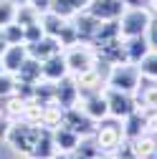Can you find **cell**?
I'll return each instance as SVG.
<instances>
[{
	"label": "cell",
	"instance_id": "11",
	"mask_svg": "<svg viewBox=\"0 0 157 159\" xmlns=\"http://www.w3.org/2000/svg\"><path fill=\"white\" fill-rule=\"evenodd\" d=\"M53 101L61 106L64 111H66V109H74V106L78 104V86H76V81H74V76H66L64 81L56 84V98H53Z\"/></svg>",
	"mask_w": 157,
	"mask_h": 159
},
{
	"label": "cell",
	"instance_id": "24",
	"mask_svg": "<svg viewBox=\"0 0 157 159\" xmlns=\"http://www.w3.org/2000/svg\"><path fill=\"white\" fill-rule=\"evenodd\" d=\"M15 10H18L15 0H0V28L15 23Z\"/></svg>",
	"mask_w": 157,
	"mask_h": 159
},
{
	"label": "cell",
	"instance_id": "8",
	"mask_svg": "<svg viewBox=\"0 0 157 159\" xmlns=\"http://www.w3.org/2000/svg\"><path fill=\"white\" fill-rule=\"evenodd\" d=\"M124 8H127L124 0H91L89 8H86V13H91L96 20L107 23V20H119L122 13H124Z\"/></svg>",
	"mask_w": 157,
	"mask_h": 159
},
{
	"label": "cell",
	"instance_id": "9",
	"mask_svg": "<svg viewBox=\"0 0 157 159\" xmlns=\"http://www.w3.org/2000/svg\"><path fill=\"white\" fill-rule=\"evenodd\" d=\"M64 126H69L71 131H76L78 136H91L94 134V129H96V121L94 119H89L78 106H74V109H66L64 111V121H61Z\"/></svg>",
	"mask_w": 157,
	"mask_h": 159
},
{
	"label": "cell",
	"instance_id": "17",
	"mask_svg": "<svg viewBox=\"0 0 157 159\" xmlns=\"http://www.w3.org/2000/svg\"><path fill=\"white\" fill-rule=\"evenodd\" d=\"M124 41V56H127V63H140L142 58L150 53V43L145 35H137V38H122Z\"/></svg>",
	"mask_w": 157,
	"mask_h": 159
},
{
	"label": "cell",
	"instance_id": "6",
	"mask_svg": "<svg viewBox=\"0 0 157 159\" xmlns=\"http://www.w3.org/2000/svg\"><path fill=\"white\" fill-rule=\"evenodd\" d=\"M104 96H107V109H109V116H112V119H117V121H122V119H127L132 111L140 109V104H137V96H134V93L117 91V89L104 86Z\"/></svg>",
	"mask_w": 157,
	"mask_h": 159
},
{
	"label": "cell",
	"instance_id": "16",
	"mask_svg": "<svg viewBox=\"0 0 157 159\" xmlns=\"http://www.w3.org/2000/svg\"><path fill=\"white\" fill-rule=\"evenodd\" d=\"M122 131H124V142H132V139L147 134L145 111H142V109H137V111H132L127 119H122Z\"/></svg>",
	"mask_w": 157,
	"mask_h": 159
},
{
	"label": "cell",
	"instance_id": "28",
	"mask_svg": "<svg viewBox=\"0 0 157 159\" xmlns=\"http://www.w3.org/2000/svg\"><path fill=\"white\" fill-rule=\"evenodd\" d=\"M28 3L36 8V10H41V13H46V10H51V0H28Z\"/></svg>",
	"mask_w": 157,
	"mask_h": 159
},
{
	"label": "cell",
	"instance_id": "4",
	"mask_svg": "<svg viewBox=\"0 0 157 159\" xmlns=\"http://www.w3.org/2000/svg\"><path fill=\"white\" fill-rule=\"evenodd\" d=\"M107 86L117 91L137 93V89L142 86V73L134 63H114L109 66V73H107Z\"/></svg>",
	"mask_w": 157,
	"mask_h": 159
},
{
	"label": "cell",
	"instance_id": "35",
	"mask_svg": "<svg viewBox=\"0 0 157 159\" xmlns=\"http://www.w3.org/2000/svg\"><path fill=\"white\" fill-rule=\"evenodd\" d=\"M3 71H5V68H3V63H0V73H3Z\"/></svg>",
	"mask_w": 157,
	"mask_h": 159
},
{
	"label": "cell",
	"instance_id": "31",
	"mask_svg": "<svg viewBox=\"0 0 157 159\" xmlns=\"http://www.w3.org/2000/svg\"><path fill=\"white\" fill-rule=\"evenodd\" d=\"M5 48H8V41H5V38H3V33H0V56L5 53Z\"/></svg>",
	"mask_w": 157,
	"mask_h": 159
},
{
	"label": "cell",
	"instance_id": "7",
	"mask_svg": "<svg viewBox=\"0 0 157 159\" xmlns=\"http://www.w3.org/2000/svg\"><path fill=\"white\" fill-rule=\"evenodd\" d=\"M78 109H81L89 119H94L96 124L109 119V109H107V96L104 89L102 91H86V93H78Z\"/></svg>",
	"mask_w": 157,
	"mask_h": 159
},
{
	"label": "cell",
	"instance_id": "29",
	"mask_svg": "<svg viewBox=\"0 0 157 159\" xmlns=\"http://www.w3.org/2000/svg\"><path fill=\"white\" fill-rule=\"evenodd\" d=\"M127 8H150L152 5V0H124Z\"/></svg>",
	"mask_w": 157,
	"mask_h": 159
},
{
	"label": "cell",
	"instance_id": "10",
	"mask_svg": "<svg viewBox=\"0 0 157 159\" xmlns=\"http://www.w3.org/2000/svg\"><path fill=\"white\" fill-rule=\"evenodd\" d=\"M41 76H43V81H51V84H58L66 76H71L69 66H66V58H64V51L46 58V61H41Z\"/></svg>",
	"mask_w": 157,
	"mask_h": 159
},
{
	"label": "cell",
	"instance_id": "27",
	"mask_svg": "<svg viewBox=\"0 0 157 159\" xmlns=\"http://www.w3.org/2000/svg\"><path fill=\"white\" fill-rule=\"evenodd\" d=\"M145 38H147L150 48H157V18H152V23H150V28H147Z\"/></svg>",
	"mask_w": 157,
	"mask_h": 159
},
{
	"label": "cell",
	"instance_id": "15",
	"mask_svg": "<svg viewBox=\"0 0 157 159\" xmlns=\"http://www.w3.org/2000/svg\"><path fill=\"white\" fill-rule=\"evenodd\" d=\"M53 142H56L58 154H74L76 147H78V142H81V136H78L76 131H71L69 126L61 124V126L53 129Z\"/></svg>",
	"mask_w": 157,
	"mask_h": 159
},
{
	"label": "cell",
	"instance_id": "30",
	"mask_svg": "<svg viewBox=\"0 0 157 159\" xmlns=\"http://www.w3.org/2000/svg\"><path fill=\"white\" fill-rule=\"evenodd\" d=\"M8 129H10V119L0 116V139H5V136H8Z\"/></svg>",
	"mask_w": 157,
	"mask_h": 159
},
{
	"label": "cell",
	"instance_id": "19",
	"mask_svg": "<svg viewBox=\"0 0 157 159\" xmlns=\"http://www.w3.org/2000/svg\"><path fill=\"white\" fill-rule=\"evenodd\" d=\"M66 18H61L58 13H53V10H46V13H41V28H43V35H51V38H58L61 35V30L66 28Z\"/></svg>",
	"mask_w": 157,
	"mask_h": 159
},
{
	"label": "cell",
	"instance_id": "37",
	"mask_svg": "<svg viewBox=\"0 0 157 159\" xmlns=\"http://www.w3.org/2000/svg\"><path fill=\"white\" fill-rule=\"evenodd\" d=\"M155 159H157V152H155Z\"/></svg>",
	"mask_w": 157,
	"mask_h": 159
},
{
	"label": "cell",
	"instance_id": "36",
	"mask_svg": "<svg viewBox=\"0 0 157 159\" xmlns=\"http://www.w3.org/2000/svg\"><path fill=\"white\" fill-rule=\"evenodd\" d=\"M21 159H31V157H21Z\"/></svg>",
	"mask_w": 157,
	"mask_h": 159
},
{
	"label": "cell",
	"instance_id": "1",
	"mask_svg": "<svg viewBox=\"0 0 157 159\" xmlns=\"http://www.w3.org/2000/svg\"><path fill=\"white\" fill-rule=\"evenodd\" d=\"M38 134H41V126H33V124H26V121H10V129H8V136L5 142L10 144L13 152H18L21 157H31L33 154V147L38 142Z\"/></svg>",
	"mask_w": 157,
	"mask_h": 159
},
{
	"label": "cell",
	"instance_id": "12",
	"mask_svg": "<svg viewBox=\"0 0 157 159\" xmlns=\"http://www.w3.org/2000/svg\"><path fill=\"white\" fill-rule=\"evenodd\" d=\"M28 46L26 43H15V46H8L5 48V53L0 56V63H3V68L8 71V73H18L21 71V66L28 61Z\"/></svg>",
	"mask_w": 157,
	"mask_h": 159
},
{
	"label": "cell",
	"instance_id": "14",
	"mask_svg": "<svg viewBox=\"0 0 157 159\" xmlns=\"http://www.w3.org/2000/svg\"><path fill=\"white\" fill-rule=\"evenodd\" d=\"M61 43H58V38H51V35H43L41 41H36V43H28V56L36 58V61H46V58L56 56V53H61Z\"/></svg>",
	"mask_w": 157,
	"mask_h": 159
},
{
	"label": "cell",
	"instance_id": "25",
	"mask_svg": "<svg viewBox=\"0 0 157 159\" xmlns=\"http://www.w3.org/2000/svg\"><path fill=\"white\" fill-rule=\"evenodd\" d=\"M15 89H18V78H15V73L3 71V73H0V98L13 96V93H15Z\"/></svg>",
	"mask_w": 157,
	"mask_h": 159
},
{
	"label": "cell",
	"instance_id": "32",
	"mask_svg": "<svg viewBox=\"0 0 157 159\" xmlns=\"http://www.w3.org/2000/svg\"><path fill=\"white\" fill-rule=\"evenodd\" d=\"M56 159H78V157H76V154H58Z\"/></svg>",
	"mask_w": 157,
	"mask_h": 159
},
{
	"label": "cell",
	"instance_id": "13",
	"mask_svg": "<svg viewBox=\"0 0 157 159\" xmlns=\"http://www.w3.org/2000/svg\"><path fill=\"white\" fill-rule=\"evenodd\" d=\"M56 157H58V149H56V142H53V129L41 126V134H38V142L33 147L31 159H56Z\"/></svg>",
	"mask_w": 157,
	"mask_h": 159
},
{
	"label": "cell",
	"instance_id": "22",
	"mask_svg": "<svg viewBox=\"0 0 157 159\" xmlns=\"http://www.w3.org/2000/svg\"><path fill=\"white\" fill-rule=\"evenodd\" d=\"M61 121H64V109L58 106L56 101L43 104V121H41V126H46V129H56V126H61Z\"/></svg>",
	"mask_w": 157,
	"mask_h": 159
},
{
	"label": "cell",
	"instance_id": "18",
	"mask_svg": "<svg viewBox=\"0 0 157 159\" xmlns=\"http://www.w3.org/2000/svg\"><path fill=\"white\" fill-rule=\"evenodd\" d=\"M89 3L91 0H51V10L58 13L61 18H66V20H71L78 13H84L89 8Z\"/></svg>",
	"mask_w": 157,
	"mask_h": 159
},
{
	"label": "cell",
	"instance_id": "2",
	"mask_svg": "<svg viewBox=\"0 0 157 159\" xmlns=\"http://www.w3.org/2000/svg\"><path fill=\"white\" fill-rule=\"evenodd\" d=\"M64 58H66V66H69L71 76L94 71L99 66V53H96V48L91 43H76V46L64 48Z\"/></svg>",
	"mask_w": 157,
	"mask_h": 159
},
{
	"label": "cell",
	"instance_id": "23",
	"mask_svg": "<svg viewBox=\"0 0 157 159\" xmlns=\"http://www.w3.org/2000/svg\"><path fill=\"white\" fill-rule=\"evenodd\" d=\"M142 73V81H157V48H150V53L137 63Z\"/></svg>",
	"mask_w": 157,
	"mask_h": 159
},
{
	"label": "cell",
	"instance_id": "33",
	"mask_svg": "<svg viewBox=\"0 0 157 159\" xmlns=\"http://www.w3.org/2000/svg\"><path fill=\"white\" fill-rule=\"evenodd\" d=\"M150 10H152V15L157 18V0H152V5H150Z\"/></svg>",
	"mask_w": 157,
	"mask_h": 159
},
{
	"label": "cell",
	"instance_id": "21",
	"mask_svg": "<svg viewBox=\"0 0 157 159\" xmlns=\"http://www.w3.org/2000/svg\"><path fill=\"white\" fill-rule=\"evenodd\" d=\"M41 20V10H36L28 0H23V3H18V10H15V23L18 25H33Z\"/></svg>",
	"mask_w": 157,
	"mask_h": 159
},
{
	"label": "cell",
	"instance_id": "3",
	"mask_svg": "<svg viewBox=\"0 0 157 159\" xmlns=\"http://www.w3.org/2000/svg\"><path fill=\"white\" fill-rule=\"evenodd\" d=\"M94 142L99 147L102 154H117L119 147L124 144V131H122V121H117V119H104V121L96 124L94 129Z\"/></svg>",
	"mask_w": 157,
	"mask_h": 159
},
{
	"label": "cell",
	"instance_id": "34",
	"mask_svg": "<svg viewBox=\"0 0 157 159\" xmlns=\"http://www.w3.org/2000/svg\"><path fill=\"white\" fill-rule=\"evenodd\" d=\"M94 159H114V154H99V157H94Z\"/></svg>",
	"mask_w": 157,
	"mask_h": 159
},
{
	"label": "cell",
	"instance_id": "5",
	"mask_svg": "<svg viewBox=\"0 0 157 159\" xmlns=\"http://www.w3.org/2000/svg\"><path fill=\"white\" fill-rule=\"evenodd\" d=\"M152 10L150 8H124L119 23V35L122 38H137V35H145L150 23H152Z\"/></svg>",
	"mask_w": 157,
	"mask_h": 159
},
{
	"label": "cell",
	"instance_id": "20",
	"mask_svg": "<svg viewBox=\"0 0 157 159\" xmlns=\"http://www.w3.org/2000/svg\"><path fill=\"white\" fill-rule=\"evenodd\" d=\"M18 84H28V86H36L38 81H41V61H36V58H28V61L21 66V71L15 73Z\"/></svg>",
	"mask_w": 157,
	"mask_h": 159
},
{
	"label": "cell",
	"instance_id": "26",
	"mask_svg": "<svg viewBox=\"0 0 157 159\" xmlns=\"http://www.w3.org/2000/svg\"><path fill=\"white\" fill-rule=\"evenodd\" d=\"M0 33H3V38L8 41V46L26 43V41H23V25H18V23H10V25H5V28H0Z\"/></svg>",
	"mask_w": 157,
	"mask_h": 159
}]
</instances>
